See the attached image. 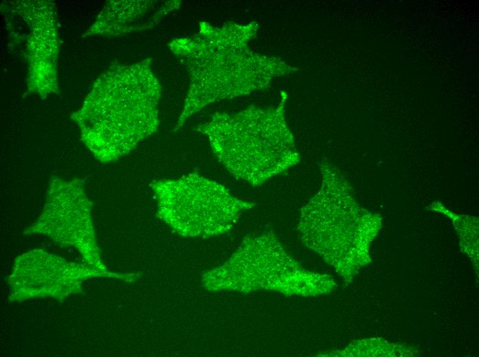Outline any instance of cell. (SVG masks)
Listing matches in <instances>:
<instances>
[{"mask_svg": "<svg viewBox=\"0 0 479 357\" xmlns=\"http://www.w3.org/2000/svg\"><path fill=\"white\" fill-rule=\"evenodd\" d=\"M195 130L228 172L257 187L300 161L281 108L217 113Z\"/></svg>", "mask_w": 479, "mask_h": 357, "instance_id": "3", "label": "cell"}, {"mask_svg": "<svg viewBox=\"0 0 479 357\" xmlns=\"http://www.w3.org/2000/svg\"><path fill=\"white\" fill-rule=\"evenodd\" d=\"M251 27L229 24L217 28L201 22L198 34L169 43L190 77L174 131L206 106L247 93L258 86L260 58L247 48L253 34Z\"/></svg>", "mask_w": 479, "mask_h": 357, "instance_id": "2", "label": "cell"}, {"mask_svg": "<svg viewBox=\"0 0 479 357\" xmlns=\"http://www.w3.org/2000/svg\"><path fill=\"white\" fill-rule=\"evenodd\" d=\"M158 216L177 233L210 237L224 233L253 203L233 196L223 185L193 172L151 184Z\"/></svg>", "mask_w": 479, "mask_h": 357, "instance_id": "4", "label": "cell"}, {"mask_svg": "<svg viewBox=\"0 0 479 357\" xmlns=\"http://www.w3.org/2000/svg\"><path fill=\"white\" fill-rule=\"evenodd\" d=\"M48 200L43 216H47V233L63 244L76 246L84 256H98L90 218L89 202L79 180L64 181L56 178L50 185Z\"/></svg>", "mask_w": 479, "mask_h": 357, "instance_id": "6", "label": "cell"}, {"mask_svg": "<svg viewBox=\"0 0 479 357\" xmlns=\"http://www.w3.org/2000/svg\"><path fill=\"white\" fill-rule=\"evenodd\" d=\"M98 100L80 113L85 141L101 161L129 152L158 128L161 87L149 60L113 67Z\"/></svg>", "mask_w": 479, "mask_h": 357, "instance_id": "1", "label": "cell"}, {"mask_svg": "<svg viewBox=\"0 0 479 357\" xmlns=\"http://www.w3.org/2000/svg\"><path fill=\"white\" fill-rule=\"evenodd\" d=\"M321 170V189L301 211V238L323 254L334 249H353L362 240L359 211L343 177L326 164Z\"/></svg>", "mask_w": 479, "mask_h": 357, "instance_id": "5", "label": "cell"}]
</instances>
